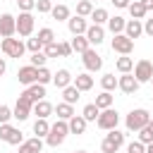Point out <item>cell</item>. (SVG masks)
I'll return each instance as SVG.
<instances>
[{
	"label": "cell",
	"instance_id": "obj_1",
	"mask_svg": "<svg viewBox=\"0 0 153 153\" xmlns=\"http://www.w3.org/2000/svg\"><path fill=\"white\" fill-rule=\"evenodd\" d=\"M148 120H151V112H148L146 108H134V110L127 112V117H124V127H127V131H139L141 127L148 124Z\"/></svg>",
	"mask_w": 153,
	"mask_h": 153
},
{
	"label": "cell",
	"instance_id": "obj_2",
	"mask_svg": "<svg viewBox=\"0 0 153 153\" xmlns=\"http://www.w3.org/2000/svg\"><path fill=\"white\" fill-rule=\"evenodd\" d=\"M0 50H2V55H7V57H22L24 53H26V43H22L19 38H2L0 41Z\"/></svg>",
	"mask_w": 153,
	"mask_h": 153
},
{
	"label": "cell",
	"instance_id": "obj_3",
	"mask_svg": "<svg viewBox=\"0 0 153 153\" xmlns=\"http://www.w3.org/2000/svg\"><path fill=\"white\" fill-rule=\"evenodd\" d=\"M31 108H33V103L29 100V96L22 91L19 96H17V103H14V108H12V117L14 120H19V122H24V120H29V115H31Z\"/></svg>",
	"mask_w": 153,
	"mask_h": 153
},
{
	"label": "cell",
	"instance_id": "obj_4",
	"mask_svg": "<svg viewBox=\"0 0 153 153\" xmlns=\"http://www.w3.org/2000/svg\"><path fill=\"white\" fill-rule=\"evenodd\" d=\"M96 124H98L100 129L110 131V129H115V127L120 124V112H117V110H112V108H105V110H100V112H98Z\"/></svg>",
	"mask_w": 153,
	"mask_h": 153
},
{
	"label": "cell",
	"instance_id": "obj_5",
	"mask_svg": "<svg viewBox=\"0 0 153 153\" xmlns=\"http://www.w3.org/2000/svg\"><path fill=\"white\" fill-rule=\"evenodd\" d=\"M0 141H5L10 146H19L24 141V134L19 127H12L10 122H5V124H0Z\"/></svg>",
	"mask_w": 153,
	"mask_h": 153
},
{
	"label": "cell",
	"instance_id": "obj_6",
	"mask_svg": "<svg viewBox=\"0 0 153 153\" xmlns=\"http://www.w3.org/2000/svg\"><path fill=\"white\" fill-rule=\"evenodd\" d=\"M14 19H17V33L24 36V38H29L33 33V26H36L33 14L31 12H19V17H14Z\"/></svg>",
	"mask_w": 153,
	"mask_h": 153
},
{
	"label": "cell",
	"instance_id": "obj_7",
	"mask_svg": "<svg viewBox=\"0 0 153 153\" xmlns=\"http://www.w3.org/2000/svg\"><path fill=\"white\" fill-rule=\"evenodd\" d=\"M139 81H136V76L131 74V72H124V74H120L117 76V88L122 91V93H127V96H134L136 91H139Z\"/></svg>",
	"mask_w": 153,
	"mask_h": 153
},
{
	"label": "cell",
	"instance_id": "obj_8",
	"mask_svg": "<svg viewBox=\"0 0 153 153\" xmlns=\"http://www.w3.org/2000/svg\"><path fill=\"white\" fill-rule=\"evenodd\" d=\"M131 74L136 76V81H139V84L151 81V76H153V62H151V60H139V62H134Z\"/></svg>",
	"mask_w": 153,
	"mask_h": 153
},
{
	"label": "cell",
	"instance_id": "obj_9",
	"mask_svg": "<svg viewBox=\"0 0 153 153\" xmlns=\"http://www.w3.org/2000/svg\"><path fill=\"white\" fill-rule=\"evenodd\" d=\"M81 62H84L86 72H100V69H103V57H100L93 48H88V50L81 53Z\"/></svg>",
	"mask_w": 153,
	"mask_h": 153
},
{
	"label": "cell",
	"instance_id": "obj_10",
	"mask_svg": "<svg viewBox=\"0 0 153 153\" xmlns=\"http://www.w3.org/2000/svg\"><path fill=\"white\" fill-rule=\"evenodd\" d=\"M110 48H112L115 53H120V55H131V50H134V41L127 38L124 33H115V38L110 41Z\"/></svg>",
	"mask_w": 153,
	"mask_h": 153
},
{
	"label": "cell",
	"instance_id": "obj_11",
	"mask_svg": "<svg viewBox=\"0 0 153 153\" xmlns=\"http://www.w3.org/2000/svg\"><path fill=\"white\" fill-rule=\"evenodd\" d=\"M14 33H17V19H14V14L2 12L0 14V38H10Z\"/></svg>",
	"mask_w": 153,
	"mask_h": 153
},
{
	"label": "cell",
	"instance_id": "obj_12",
	"mask_svg": "<svg viewBox=\"0 0 153 153\" xmlns=\"http://www.w3.org/2000/svg\"><path fill=\"white\" fill-rule=\"evenodd\" d=\"M67 29H69V33H72V36H79V33H86L88 22H86V17L74 14V17H69V19H67Z\"/></svg>",
	"mask_w": 153,
	"mask_h": 153
},
{
	"label": "cell",
	"instance_id": "obj_13",
	"mask_svg": "<svg viewBox=\"0 0 153 153\" xmlns=\"http://www.w3.org/2000/svg\"><path fill=\"white\" fill-rule=\"evenodd\" d=\"M86 38H88V43L91 45H100L103 41H105V29L100 26V24H88V29H86V33H84Z\"/></svg>",
	"mask_w": 153,
	"mask_h": 153
},
{
	"label": "cell",
	"instance_id": "obj_14",
	"mask_svg": "<svg viewBox=\"0 0 153 153\" xmlns=\"http://www.w3.org/2000/svg\"><path fill=\"white\" fill-rule=\"evenodd\" d=\"M36 72H38V67H33V65L19 67V72H17V79H19V84H24V86H31V84H36Z\"/></svg>",
	"mask_w": 153,
	"mask_h": 153
},
{
	"label": "cell",
	"instance_id": "obj_15",
	"mask_svg": "<svg viewBox=\"0 0 153 153\" xmlns=\"http://www.w3.org/2000/svg\"><path fill=\"white\" fill-rule=\"evenodd\" d=\"M43 151V139L41 136H31V139H24L19 143V153H41Z\"/></svg>",
	"mask_w": 153,
	"mask_h": 153
},
{
	"label": "cell",
	"instance_id": "obj_16",
	"mask_svg": "<svg viewBox=\"0 0 153 153\" xmlns=\"http://www.w3.org/2000/svg\"><path fill=\"white\" fill-rule=\"evenodd\" d=\"M143 33V19H129L127 24H124V36L127 38H139Z\"/></svg>",
	"mask_w": 153,
	"mask_h": 153
},
{
	"label": "cell",
	"instance_id": "obj_17",
	"mask_svg": "<svg viewBox=\"0 0 153 153\" xmlns=\"http://www.w3.org/2000/svg\"><path fill=\"white\" fill-rule=\"evenodd\" d=\"M53 108H55V105H53L50 100H45V98H43V100H38V103H33L31 115H36V117H45V120H48V117L53 115Z\"/></svg>",
	"mask_w": 153,
	"mask_h": 153
},
{
	"label": "cell",
	"instance_id": "obj_18",
	"mask_svg": "<svg viewBox=\"0 0 153 153\" xmlns=\"http://www.w3.org/2000/svg\"><path fill=\"white\" fill-rule=\"evenodd\" d=\"M72 84L84 93V91H91V88H93V76H91L88 72H84V74H76V76L72 79Z\"/></svg>",
	"mask_w": 153,
	"mask_h": 153
},
{
	"label": "cell",
	"instance_id": "obj_19",
	"mask_svg": "<svg viewBox=\"0 0 153 153\" xmlns=\"http://www.w3.org/2000/svg\"><path fill=\"white\" fill-rule=\"evenodd\" d=\"M24 93L29 96V100H31V103H38V100H43V98H45V86H43V84H31V86H26V88H24Z\"/></svg>",
	"mask_w": 153,
	"mask_h": 153
},
{
	"label": "cell",
	"instance_id": "obj_20",
	"mask_svg": "<svg viewBox=\"0 0 153 153\" xmlns=\"http://www.w3.org/2000/svg\"><path fill=\"white\" fill-rule=\"evenodd\" d=\"M108 31L115 36V33H124V24H127V19L124 17H120V14H115V17H108Z\"/></svg>",
	"mask_w": 153,
	"mask_h": 153
},
{
	"label": "cell",
	"instance_id": "obj_21",
	"mask_svg": "<svg viewBox=\"0 0 153 153\" xmlns=\"http://www.w3.org/2000/svg\"><path fill=\"white\" fill-rule=\"evenodd\" d=\"M72 79H74V76L69 74V69H57V72L53 74V84H55L60 91H62L65 86H69V84H72Z\"/></svg>",
	"mask_w": 153,
	"mask_h": 153
},
{
	"label": "cell",
	"instance_id": "obj_22",
	"mask_svg": "<svg viewBox=\"0 0 153 153\" xmlns=\"http://www.w3.org/2000/svg\"><path fill=\"white\" fill-rule=\"evenodd\" d=\"M67 124H69V134H84L88 122H86L81 115H72V117L67 120Z\"/></svg>",
	"mask_w": 153,
	"mask_h": 153
},
{
	"label": "cell",
	"instance_id": "obj_23",
	"mask_svg": "<svg viewBox=\"0 0 153 153\" xmlns=\"http://www.w3.org/2000/svg\"><path fill=\"white\" fill-rule=\"evenodd\" d=\"M69 45H72V53H84V50H88L91 48V43H88V38L84 36V33H79V36H74L72 41H69Z\"/></svg>",
	"mask_w": 153,
	"mask_h": 153
},
{
	"label": "cell",
	"instance_id": "obj_24",
	"mask_svg": "<svg viewBox=\"0 0 153 153\" xmlns=\"http://www.w3.org/2000/svg\"><path fill=\"white\" fill-rule=\"evenodd\" d=\"M79 98H81V91H79L74 84H69V86H65V88H62V100H65V103L74 105Z\"/></svg>",
	"mask_w": 153,
	"mask_h": 153
},
{
	"label": "cell",
	"instance_id": "obj_25",
	"mask_svg": "<svg viewBox=\"0 0 153 153\" xmlns=\"http://www.w3.org/2000/svg\"><path fill=\"white\" fill-rule=\"evenodd\" d=\"M53 112L57 115V120H69L72 115H76V112H74V105H69V103H65V100L57 103V105L53 108Z\"/></svg>",
	"mask_w": 153,
	"mask_h": 153
},
{
	"label": "cell",
	"instance_id": "obj_26",
	"mask_svg": "<svg viewBox=\"0 0 153 153\" xmlns=\"http://www.w3.org/2000/svg\"><path fill=\"white\" fill-rule=\"evenodd\" d=\"M115 69H117L120 74L131 72V69H134V57H129V55H120V57L115 60Z\"/></svg>",
	"mask_w": 153,
	"mask_h": 153
},
{
	"label": "cell",
	"instance_id": "obj_27",
	"mask_svg": "<svg viewBox=\"0 0 153 153\" xmlns=\"http://www.w3.org/2000/svg\"><path fill=\"white\" fill-rule=\"evenodd\" d=\"M50 17H53V19H57V22H67L72 14H69V7L60 2V5H53V10H50Z\"/></svg>",
	"mask_w": 153,
	"mask_h": 153
},
{
	"label": "cell",
	"instance_id": "obj_28",
	"mask_svg": "<svg viewBox=\"0 0 153 153\" xmlns=\"http://www.w3.org/2000/svg\"><path fill=\"white\" fill-rule=\"evenodd\" d=\"M112 91H100L98 96H96V105H98V110H105V108H112Z\"/></svg>",
	"mask_w": 153,
	"mask_h": 153
},
{
	"label": "cell",
	"instance_id": "obj_29",
	"mask_svg": "<svg viewBox=\"0 0 153 153\" xmlns=\"http://www.w3.org/2000/svg\"><path fill=\"white\" fill-rule=\"evenodd\" d=\"M48 131H50L48 120H45V117H36V122H33V134H36V136H41V139H45V136H48Z\"/></svg>",
	"mask_w": 153,
	"mask_h": 153
},
{
	"label": "cell",
	"instance_id": "obj_30",
	"mask_svg": "<svg viewBox=\"0 0 153 153\" xmlns=\"http://www.w3.org/2000/svg\"><path fill=\"white\" fill-rule=\"evenodd\" d=\"M105 139H108V141H110V143H112V146H115L117 151H120V148L124 146V134H122V131H120L117 127H115V129H110V131L105 134Z\"/></svg>",
	"mask_w": 153,
	"mask_h": 153
},
{
	"label": "cell",
	"instance_id": "obj_31",
	"mask_svg": "<svg viewBox=\"0 0 153 153\" xmlns=\"http://www.w3.org/2000/svg\"><path fill=\"white\" fill-rule=\"evenodd\" d=\"M108 17H110V14H108V10H105V7H93V12L88 14V19H91L93 24H100V26L108 22Z\"/></svg>",
	"mask_w": 153,
	"mask_h": 153
},
{
	"label": "cell",
	"instance_id": "obj_32",
	"mask_svg": "<svg viewBox=\"0 0 153 153\" xmlns=\"http://www.w3.org/2000/svg\"><path fill=\"white\" fill-rule=\"evenodd\" d=\"M98 112H100V110H98V105H96V103H86V105H84V110H81V117H84L86 122H96Z\"/></svg>",
	"mask_w": 153,
	"mask_h": 153
},
{
	"label": "cell",
	"instance_id": "obj_33",
	"mask_svg": "<svg viewBox=\"0 0 153 153\" xmlns=\"http://www.w3.org/2000/svg\"><path fill=\"white\" fill-rule=\"evenodd\" d=\"M127 10H129V14H131V19H143V17L148 14V12L143 10V5H141L139 0H134V2H129V7H127Z\"/></svg>",
	"mask_w": 153,
	"mask_h": 153
},
{
	"label": "cell",
	"instance_id": "obj_34",
	"mask_svg": "<svg viewBox=\"0 0 153 153\" xmlns=\"http://www.w3.org/2000/svg\"><path fill=\"white\" fill-rule=\"evenodd\" d=\"M100 86H103V91H115V88H117V76L110 74V72L103 74V76H100Z\"/></svg>",
	"mask_w": 153,
	"mask_h": 153
},
{
	"label": "cell",
	"instance_id": "obj_35",
	"mask_svg": "<svg viewBox=\"0 0 153 153\" xmlns=\"http://www.w3.org/2000/svg\"><path fill=\"white\" fill-rule=\"evenodd\" d=\"M38 41H41L43 45L53 43V41H55V31H53L50 26H43V29H38Z\"/></svg>",
	"mask_w": 153,
	"mask_h": 153
},
{
	"label": "cell",
	"instance_id": "obj_36",
	"mask_svg": "<svg viewBox=\"0 0 153 153\" xmlns=\"http://www.w3.org/2000/svg\"><path fill=\"white\" fill-rule=\"evenodd\" d=\"M53 81V72L48 69V67H38V72H36V84H50Z\"/></svg>",
	"mask_w": 153,
	"mask_h": 153
},
{
	"label": "cell",
	"instance_id": "obj_37",
	"mask_svg": "<svg viewBox=\"0 0 153 153\" xmlns=\"http://www.w3.org/2000/svg\"><path fill=\"white\" fill-rule=\"evenodd\" d=\"M91 12H93V2L91 0H79L76 2V14L79 17H88Z\"/></svg>",
	"mask_w": 153,
	"mask_h": 153
},
{
	"label": "cell",
	"instance_id": "obj_38",
	"mask_svg": "<svg viewBox=\"0 0 153 153\" xmlns=\"http://www.w3.org/2000/svg\"><path fill=\"white\" fill-rule=\"evenodd\" d=\"M43 53L48 55V60L50 57H60V41H53V43L43 45Z\"/></svg>",
	"mask_w": 153,
	"mask_h": 153
},
{
	"label": "cell",
	"instance_id": "obj_39",
	"mask_svg": "<svg viewBox=\"0 0 153 153\" xmlns=\"http://www.w3.org/2000/svg\"><path fill=\"white\" fill-rule=\"evenodd\" d=\"M45 62H48V55H45L43 50L31 53V62H29V65H33V67H45Z\"/></svg>",
	"mask_w": 153,
	"mask_h": 153
},
{
	"label": "cell",
	"instance_id": "obj_40",
	"mask_svg": "<svg viewBox=\"0 0 153 153\" xmlns=\"http://www.w3.org/2000/svg\"><path fill=\"white\" fill-rule=\"evenodd\" d=\"M127 153H146V143H141L139 139L136 141H129L127 143Z\"/></svg>",
	"mask_w": 153,
	"mask_h": 153
},
{
	"label": "cell",
	"instance_id": "obj_41",
	"mask_svg": "<svg viewBox=\"0 0 153 153\" xmlns=\"http://www.w3.org/2000/svg\"><path fill=\"white\" fill-rule=\"evenodd\" d=\"M26 50H31V53H38V50H43V43L38 41V36H33V38H26Z\"/></svg>",
	"mask_w": 153,
	"mask_h": 153
},
{
	"label": "cell",
	"instance_id": "obj_42",
	"mask_svg": "<svg viewBox=\"0 0 153 153\" xmlns=\"http://www.w3.org/2000/svg\"><path fill=\"white\" fill-rule=\"evenodd\" d=\"M139 141H141V143H151V141H153V131L148 129V124L139 129Z\"/></svg>",
	"mask_w": 153,
	"mask_h": 153
},
{
	"label": "cell",
	"instance_id": "obj_43",
	"mask_svg": "<svg viewBox=\"0 0 153 153\" xmlns=\"http://www.w3.org/2000/svg\"><path fill=\"white\" fill-rule=\"evenodd\" d=\"M36 10H38L41 14H50V10H53V0H36Z\"/></svg>",
	"mask_w": 153,
	"mask_h": 153
},
{
	"label": "cell",
	"instance_id": "obj_44",
	"mask_svg": "<svg viewBox=\"0 0 153 153\" xmlns=\"http://www.w3.org/2000/svg\"><path fill=\"white\" fill-rule=\"evenodd\" d=\"M19 12H33L36 10V0H17Z\"/></svg>",
	"mask_w": 153,
	"mask_h": 153
},
{
	"label": "cell",
	"instance_id": "obj_45",
	"mask_svg": "<svg viewBox=\"0 0 153 153\" xmlns=\"http://www.w3.org/2000/svg\"><path fill=\"white\" fill-rule=\"evenodd\" d=\"M10 120H12V108L0 103V124H5V122H10Z\"/></svg>",
	"mask_w": 153,
	"mask_h": 153
},
{
	"label": "cell",
	"instance_id": "obj_46",
	"mask_svg": "<svg viewBox=\"0 0 153 153\" xmlns=\"http://www.w3.org/2000/svg\"><path fill=\"white\" fill-rule=\"evenodd\" d=\"M72 55V45L67 41H60V57H69Z\"/></svg>",
	"mask_w": 153,
	"mask_h": 153
},
{
	"label": "cell",
	"instance_id": "obj_47",
	"mask_svg": "<svg viewBox=\"0 0 153 153\" xmlns=\"http://www.w3.org/2000/svg\"><path fill=\"white\" fill-rule=\"evenodd\" d=\"M100 153H117V148H115L108 139H103V141H100Z\"/></svg>",
	"mask_w": 153,
	"mask_h": 153
},
{
	"label": "cell",
	"instance_id": "obj_48",
	"mask_svg": "<svg viewBox=\"0 0 153 153\" xmlns=\"http://www.w3.org/2000/svg\"><path fill=\"white\" fill-rule=\"evenodd\" d=\"M143 33L153 38V17L151 19H143Z\"/></svg>",
	"mask_w": 153,
	"mask_h": 153
},
{
	"label": "cell",
	"instance_id": "obj_49",
	"mask_svg": "<svg viewBox=\"0 0 153 153\" xmlns=\"http://www.w3.org/2000/svg\"><path fill=\"white\" fill-rule=\"evenodd\" d=\"M110 2H112V5H115V7H120V10H127V7H129V2H131V0H110Z\"/></svg>",
	"mask_w": 153,
	"mask_h": 153
},
{
	"label": "cell",
	"instance_id": "obj_50",
	"mask_svg": "<svg viewBox=\"0 0 153 153\" xmlns=\"http://www.w3.org/2000/svg\"><path fill=\"white\" fill-rule=\"evenodd\" d=\"M141 5H143V10L146 12H153V0H139Z\"/></svg>",
	"mask_w": 153,
	"mask_h": 153
},
{
	"label": "cell",
	"instance_id": "obj_51",
	"mask_svg": "<svg viewBox=\"0 0 153 153\" xmlns=\"http://www.w3.org/2000/svg\"><path fill=\"white\" fill-rule=\"evenodd\" d=\"M7 72V62H5V57H0V76Z\"/></svg>",
	"mask_w": 153,
	"mask_h": 153
},
{
	"label": "cell",
	"instance_id": "obj_52",
	"mask_svg": "<svg viewBox=\"0 0 153 153\" xmlns=\"http://www.w3.org/2000/svg\"><path fill=\"white\" fill-rule=\"evenodd\" d=\"M146 153H153V141H151V143H146Z\"/></svg>",
	"mask_w": 153,
	"mask_h": 153
},
{
	"label": "cell",
	"instance_id": "obj_53",
	"mask_svg": "<svg viewBox=\"0 0 153 153\" xmlns=\"http://www.w3.org/2000/svg\"><path fill=\"white\" fill-rule=\"evenodd\" d=\"M148 129H151V131H153V117H151V120H148Z\"/></svg>",
	"mask_w": 153,
	"mask_h": 153
},
{
	"label": "cell",
	"instance_id": "obj_54",
	"mask_svg": "<svg viewBox=\"0 0 153 153\" xmlns=\"http://www.w3.org/2000/svg\"><path fill=\"white\" fill-rule=\"evenodd\" d=\"M72 153H86V151H72Z\"/></svg>",
	"mask_w": 153,
	"mask_h": 153
},
{
	"label": "cell",
	"instance_id": "obj_55",
	"mask_svg": "<svg viewBox=\"0 0 153 153\" xmlns=\"http://www.w3.org/2000/svg\"><path fill=\"white\" fill-rule=\"evenodd\" d=\"M151 81H153V76H151Z\"/></svg>",
	"mask_w": 153,
	"mask_h": 153
},
{
	"label": "cell",
	"instance_id": "obj_56",
	"mask_svg": "<svg viewBox=\"0 0 153 153\" xmlns=\"http://www.w3.org/2000/svg\"><path fill=\"white\" fill-rule=\"evenodd\" d=\"M14 2H17V0H14Z\"/></svg>",
	"mask_w": 153,
	"mask_h": 153
},
{
	"label": "cell",
	"instance_id": "obj_57",
	"mask_svg": "<svg viewBox=\"0 0 153 153\" xmlns=\"http://www.w3.org/2000/svg\"><path fill=\"white\" fill-rule=\"evenodd\" d=\"M0 53H2V50H0Z\"/></svg>",
	"mask_w": 153,
	"mask_h": 153
}]
</instances>
